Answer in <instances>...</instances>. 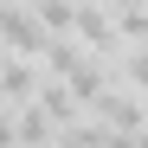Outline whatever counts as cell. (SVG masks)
I'll list each match as a JSON object with an SVG mask.
<instances>
[{"mask_svg":"<svg viewBox=\"0 0 148 148\" xmlns=\"http://www.w3.org/2000/svg\"><path fill=\"white\" fill-rule=\"evenodd\" d=\"M103 129H116V135H142L148 129V97H135V90H122V84H110L103 90V103L90 110Z\"/></svg>","mask_w":148,"mask_h":148,"instance_id":"2","label":"cell"},{"mask_svg":"<svg viewBox=\"0 0 148 148\" xmlns=\"http://www.w3.org/2000/svg\"><path fill=\"white\" fill-rule=\"evenodd\" d=\"M77 7H103V0H77Z\"/></svg>","mask_w":148,"mask_h":148,"instance_id":"7","label":"cell"},{"mask_svg":"<svg viewBox=\"0 0 148 148\" xmlns=\"http://www.w3.org/2000/svg\"><path fill=\"white\" fill-rule=\"evenodd\" d=\"M0 148H19V122H13V110H0Z\"/></svg>","mask_w":148,"mask_h":148,"instance_id":"5","label":"cell"},{"mask_svg":"<svg viewBox=\"0 0 148 148\" xmlns=\"http://www.w3.org/2000/svg\"><path fill=\"white\" fill-rule=\"evenodd\" d=\"M0 90H7V110H26V103H39L45 77H39V64H32V58H13L7 71H0Z\"/></svg>","mask_w":148,"mask_h":148,"instance_id":"3","label":"cell"},{"mask_svg":"<svg viewBox=\"0 0 148 148\" xmlns=\"http://www.w3.org/2000/svg\"><path fill=\"white\" fill-rule=\"evenodd\" d=\"M0 45H7L13 58H45V45H52V32L39 26V13L32 7H0Z\"/></svg>","mask_w":148,"mask_h":148,"instance_id":"1","label":"cell"},{"mask_svg":"<svg viewBox=\"0 0 148 148\" xmlns=\"http://www.w3.org/2000/svg\"><path fill=\"white\" fill-rule=\"evenodd\" d=\"M7 64H13V52H7V45H0V71H7Z\"/></svg>","mask_w":148,"mask_h":148,"instance_id":"6","label":"cell"},{"mask_svg":"<svg viewBox=\"0 0 148 148\" xmlns=\"http://www.w3.org/2000/svg\"><path fill=\"white\" fill-rule=\"evenodd\" d=\"M116 32L122 45H148V7H116Z\"/></svg>","mask_w":148,"mask_h":148,"instance_id":"4","label":"cell"}]
</instances>
